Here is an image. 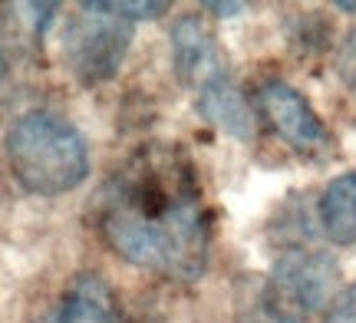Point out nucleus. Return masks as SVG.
<instances>
[{"instance_id":"1","label":"nucleus","mask_w":356,"mask_h":323,"mask_svg":"<svg viewBox=\"0 0 356 323\" xmlns=\"http://www.w3.org/2000/svg\"><path fill=\"white\" fill-rule=\"evenodd\" d=\"M96 231L115 254L168 281H198L208 267L211 224L191 158L145 142L109 172L92 201Z\"/></svg>"},{"instance_id":"2","label":"nucleus","mask_w":356,"mask_h":323,"mask_svg":"<svg viewBox=\"0 0 356 323\" xmlns=\"http://www.w3.org/2000/svg\"><path fill=\"white\" fill-rule=\"evenodd\" d=\"M7 162L30 194H66L89 175V149L73 122L56 113H24L7 132Z\"/></svg>"},{"instance_id":"3","label":"nucleus","mask_w":356,"mask_h":323,"mask_svg":"<svg viewBox=\"0 0 356 323\" xmlns=\"http://www.w3.org/2000/svg\"><path fill=\"white\" fill-rule=\"evenodd\" d=\"M340 264L327 251L291 247L267 274L264 310L270 323H314L337 297Z\"/></svg>"},{"instance_id":"4","label":"nucleus","mask_w":356,"mask_h":323,"mask_svg":"<svg viewBox=\"0 0 356 323\" xmlns=\"http://www.w3.org/2000/svg\"><path fill=\"white\" fill-rule=\"evenodd\" d=\"M129 43H132V30L126 20L83 3V13L70 17V24L63 30L66 69L79 83L99 86L119 73V66L129 53Z\"/></svg>"},{"instance_id":"5","label":"nucleus","mask_w":356,"mask_h":323,"mask_svg":"<svg viewBox=\"0 0 356 323\" xmlns=\"http://www.w3.org/2000/svg\"><path fill=\"white\" fill-rule=\"evenodd\" d=\"M257 113L267 119V126L277 132L284 142L297 152H323L330 145V129L323 126L317 109L307 103L300 90H293L284 79H267L257 86Z\"/></svg>"},{"instance_id":"6","label":"nucleus","mask_w":356,"mask_h":323,"mask_svg":"<svg viewBox=\"0 0 356 323\" xmlns=\"http://www.w3.org/2000/svg\"><path fill=\"white\" fill-rule=\"evenodd\" d=\"M172 66L181 86L195 90V96L221 79H228V60L218 47L215 33L198 17H181L172 26Z\"/></svg>"},{"instance_id":"7","label":"nucleus","mask_w":356,"mask_h":323,"mask_svg":"<svg viewBox=\"0 0 356 323\" xmlns=\"http://www.w3.org/2000/svg\"><path fill=\"white\" fill-rule=\"evenodd\" d=\"M50 323H126L119 294L102 274H76L60 297Z\"/></svg>"},{"instance_id":"8","label":"nucleus","mask_w":356,"mask_h":323,"mask_svg":"<svg viewBox=\"0 0 356 323\" xmlns=\"http://www.w3.org/2000/svg\"><path fill=\"white\" fill-rule=\"evenodd\" d=\"M195 99H198L202 119H208L221 132H228L231 139H241V142L254 139L257 113H254V106L248 103V96L231 83V76L215 83V86H208V90H202Z\"/></svg>"},{"instance_id":"9","label":"nucleus","mask_w":356,"mask_h":323,"mask_svg":"<svg viewBox=\"0 0 356 323\" xmlns=\"http://www.w3.org/2000/svg\"><path fill=\"white\" fill-rule=\"evenodd\" d=\"M320 228L333 245H356V172H343L323 188L317 201Z\"/></svg>"},{"instance_id":"10","label":"nucleus","mask_w":356,"mask_h":323,"mask_svg":"<svg viewBox=\"0 0 356 323\" xmlns=\"http://www.w3.org/2000/svg\"><path fill=\"white\" fill-rule=\"evenodd\" d=\"M89 7H96V10L102 13H113V17H119V20H126V24H132V20H149V17H159V13L168 10V3H162V0H89Z\"/></svg>"},{"instance_id":"11","label":"nucleus","mask_w":356,"mask_h":323,"mask_svg":"<svg viewBox=\"0 0 356 323\" xmlns=\"http://www.w3.org/2000/svg\"><path fill=\"white\" fill-rule=\"evenodd\" d=\"M333 69L343 83L346 90L356 96V26L346 33L340 43H337V53H333Z\"/></svg>"},{"instance_id":"12","label":"nucleus","mask_w":356,"mask_h":323,"mask_svg":"<svg viewBox=\"0 0 356 323\" xmlns=\"http://www.w3.org/2000/svg\"><path fill=\"white\" fill-rule=\"evenodd\" d=\"M320 323H356V281L337 290V297L323 310Z\"/></svg>"},{"instance_id":"13","label":"nucleus","mask_w":356,"mask_h":323,"mask_svg":"<svg viewBox=\"0 0 356 323\" xmlns=\"http://www.w3.org/2000/svg\"><path fill=\"white\" fill-rule=\"evenodd\" d=\"M204 10H215L218 17H234L241 13V3H204Z\"/></svg>"},{"instance_id":"14","label":"nucleus","mask_w":356,"mask_h":323,"mask_svg":"<svg viewBox=\"0 0 356 323\" xmlns=\"http://www.w3.org/2000/svg\"><path fill=\"white\" fill-rule=\"evenodd\" d=\"M7 76V60H3V53H0V79Z\"/></svg>"},{"instance_id":"15","label":"nucleus","mask_w":356,"mask_h":323,"mask_svg":"<svg viewBox=\"0 0 356 323\" xmlns=\"http://www.w3.org/2000/svg\"><path fill=\"white\" fill-rule=\"evenodd\" d=\"M337 7H340V10H356V3H346V0H340Z\"/></svg>"}]
</instances>
